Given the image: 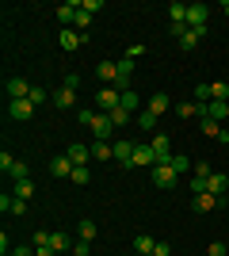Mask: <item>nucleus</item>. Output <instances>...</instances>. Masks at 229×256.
<instances>
[{"label": "nucleus", "instance_id": "nucleus-10", "mask_svg": "<svg viewBox=\"0 0 229 256\" xmlns=\"http://www.w3.org/2000/svg\"><path fill=\"white\" fill-rule=\"evenodd\" d=\"M218 206H226V203H222V199H218V195H191V210H195V214H210V210H218Z\"/></svg>", "mask_w": 229, "mask_h": 256}, {"label": "nucleus", "instance_id": "nucleus-37", "mask_svg": "<svg viewBox=\"0 0 229 256\" xmlns=\"http://www.w3.org/2000/svg\"><path fill=\"white\" fill-rule=\"evenodd\" d=\"M27 100H31V104H34V107H38V104H46V100H50V96H46V88H38V84H31V96H27Z\"/></svg>", "mask_w": 229, "mask_h": 256}, {"label": "nucleus", "instance_id": "nucleus-44", "mask_svg": "<svg viewBox=\"0 0 229 256\" xmlns=\"http://www.w3.org/2000/svg\"><path fill=\"white\" fill-rule=\"evenodd\" d=\"M88 252H92V241H76L73 245V256H88Z\"/></svg>", "mask_w": 229, "mask_h": 256}, {"label": "nucleus", "instance_id": "nucleus-56", "mask_svg": "<svg viewBox=\"0 0 229 256\" xmlns=\"http://www.w3.org/2000/svg\"><path fill=\"white\" fill-rule=\"evenodd\" d=\"M226 176H229V172H226Z\"/></svg>", "mask_w": 229, "mask_h": 256}, {"label": "nucleus", "instance_id": "nucleus-50", "mask_svg": "<svg viewBox=\"0 0 229 256\" xmlns=\"http://www.w3.org/2000/svg\"><path fill=\"white\" fill-rule=\"evenodd\" d=\"M76 84H80V73H65V88H73V92H76Z\"/></svg>", "mask_w": 229, "mask_h": 256}, {"label": "nucleus", "instance_id": "nucleus-24", "mask_svg": "<svg viewBox=\"0 0 229 256\" xmlns=\"http://www.w3.org/2000/svg\"><path fill=\"white\" fill-rule=\"evenodd\" d=\"M168 20L172 23H187V4L184 0H172V4H168Z\"/></svg>", "mask_w": 229, "mask_h": 256}, {"label": "nucleus", "instance_id": "nucleus-22", "mask_svg": "<svg viewBox=\"0 0 229 256\" xmlns=\"http://www.w3.org/2000/svg\"><path fill=\"white\" fill-rule=\"evenodd\" d=\"M153 245H157V237H149V234H138V237H134V252H138V256H149Z\"/></svg>", "mask_w": 229, "mask_h": 256}, {"label": "nucleus", "instance_id": "nucleus-8", "mask_svg": "<svg viewBox=\"0 0 229 256\" xmlns=\"http://www.w3.org/2000/svg\"><path fill=\"white\" fill-rule=\"evenodd\" d=\"M207 20H210V4H203V0L187 4V27H207Z\"/></svg>", "mask_w": 229, "mask_h": 256}, {"label": "nucleus", "instance_id": "nucleus-34", "mask_svg": "<svg viewBox=\"0 0 229 256\" xmlns=\"http://www.w3.org/2000/svg\"><path fill=\"white\" fill-rule=\"evenodd\" d=\"M76 230H80V241H96V222H92V218H84Z\"/></svg>", "mask_w": 229, "mask_h": 256}, {"label": "nucleus", "instance_id": "nucleus-43", "mask_svg": "<svg viewBox=\"0 0 229 256\" xmlns=\"http://www.w3.org/2000/svg\"><path fill=\"white\" fill-rule=\"evenodd\" d=\"M172 252V245H168V241H157V245H153V252L149 256H168Z\"/></svg>", "mask_w": 229, "mask_h": 256}, {"label": "nucleus", "instance_id": "nucleus-36", "mask_svg": "<svg viewBox=\"0 0 229 256\" xmlns=\"http://www.w3.org/2000/svg\"><path fill=\"white\" fill-rule=\"evenodd\" d=\"M88 23H92V16H88V12H76V23H73V31L88 34Z\"/></svg>", "mask_w": 229, "mask_h": 256}, {"label": "nucleus", "instance_id": "nucleus-35", "mask_svg": "<svg viewBox=\"0 0 229 256\" xmlns=\"http://www.w3.org/2000/svg\"><path fill=\"white\" fill-rule=\"evenodd\" d=\"M134 118H138V126H142V130H157V115H149V111H138Z\"/></svg>", "mask_w": 229, "mask_h": 256}, {"label": "nucleus", "instance_id": "nucleus-27", "mask_svg": "<svg viewBox=\"0 0 229 256\" xmlns=\"http://www.w3.org/2000/svg\"><path fill=\"white\" fill-rule=\"evenodd\" d=\"M176 115H180V118H199V115H203V104H191V100H187V104L176 107Z\"/></svg>", "mask_w": 229, "mask_h": 256}, {"label": "nucleus", "instance_id": "nucleus-45", "mask_svg": "<svg viewBox=\"0 0 229 256\" xmlns=\"http://www.w3.org/2000/svg\"><path fill=\"white\" fill-rule=\"evenodd\" d=\"M207 256H226V245H222V241H210V245H207Z\"/></svg>", "mask_w": 229, "mask_h": 256}, {"label": "nucleus", "instance_id": "nucleus-3", "mask_svg": "<svg viewBox=\"0 0 229 256\" xmlns=\"http://www.w3.org/2000/svg\"><path fill=\"white\" fill-rule=\"evenodd\" d=\"M119 100H122V92H119L115 84H107V88H99V92H96V104H99V111H103V115H111V111L119 107Z\"/></svg>", "mask_w": 229, "mask_h": 256}, {"label": "nucleus", "instance_id": "nucleus-40", "mask_svg": "<svg viewBox=\"0 0 229 256\" xmlns=\"http://www.w3.org/2000/svg\"><path fill=\"white\" fill-rule=\"evenodd\" d=\"M50 237H54V234H50V230H38V234H34V248L50 245Z\"/></svg>", "mask_w": 229, "mask_h": 256}, {"label": "nucleus", "instance_id": "nucleus-20", "mask_svg": "<svg viewBox=\"0 0 229 256\" xmlns=\"http://www.w3.org/2000/svg\"><path fill=\"white\" fill-rule=\"evenodd\" d=\"M92 160H99V164L115 160V146L111 142H92Z\"/></svg>", "mask_w": 229, "mask_h": 256}, {"label": "nucleus", "instance_id": "nucleus-49", "mask_svg": "<svg viewBox=\"0 0 229 256\" xmlns=\"http://www.w3.org/2000/svg\"><path fill=\"white\" fill-rule=\"evenodd\" d=\"M11 164H15V157H11V153H8V150H4V153H0V168L8 172V168H11Z\"/></svg>", "mask_w": 229, "mask_h": 256}, {"label": "nucleus", "instance_id": "nucleus-29", "mask_svg": "<svg viewBox=\"0 0 229 256\" xmlns=\"http://www.w3.org/2000/svg\"><path fill=\"white\" fill-rule=\"evenodd\" d=\"M99 80H107V84H115V76H119V69H115V62H99Z\"/></svg>", "mask_w": 229, "mask_h": 256}, {"label": "nucleus", "instance_id": "nucleus-16", "mask_svg": "<svg viewBox=\"0 0 229 256\" xmlns=\"http://www.w3.org/2000/svg\"><path fill=\"white\" fill-rule=\"evenodd\" d=\"M31 96V84L23 76H8V100H27Z\"/></svg>", "mask_w": 229, "mask_h": 256}, {"label": "nucleus", "instance_id": "nucleus-21", "mask_svg": "<svg viewBox=\"0 0 229 256\" xmlns=\"http://www.w3.org/2000/svg\"><path fill=\"white\" fill-rule=\"evenodd\" d=\"M168 104H172V100L164 96V92H157V96H149V100H145V111H149V115H157V118H161L164 111H168Z\"/></svg>", "mask_w": 229, "mask_h": 256}, {"label": "nucleus", "instance_id": "nucleus-5", "mask_svg": "<svg viewBox=\"0 0 229 256\" xmlns=\"http://www.w3.org/2000/svg\"><path fill=\"white\" fill-rule=\"evenodd\" d=\"M46 168H50V176H54V180H69L76 164L65 157V153H57V157H50V164H46Z\"/></svg>", "mask_w": 229, "mask_h": 256}, {"label": "nucleus", "instance_id": "nucleus-9", "mask_svg": "<svg viewBox=\"0 0 229 256\" xmlns=\"http://www.w3.org/2000/svg\"><path fill=\"white\" fill-rule=\"evenodd\" d=\"M149 146H153V153H157V164H168V160L176 157V153H172V142H168V134H153Z\"/></svg>", "mask_w": 229, "mask_h": 256}, {"label": "nucleus", "instance_id": "nucleus-14", "mask_svg": "<svg viewBox=\"0 0 229 256\" xmlns=\"http://www.w3.org/2000/svg\"><path fill=\"white\" fill-rule=\"evenodd\" d=\"M50 104H54L57 111H69V107L76 104V92H73V88H65V84H61V88L54 92V96H50Z\"/></svg>", "mask_w": 229, "mask_h": 256}, {"label": "nucleus", "instance_id": "nucleus-4", "mask_svg": "<svg viewBox=\"0 0 229 256\" xmlns=\"http://www.w3.org/2000/svg\"><path fill=\"white\" fill-rule=\"evenodd\" d=\"M88 42V34H80V31H73V27H65V31L57 34V46H61V50L65 54H76L80 50V46Z\"/></svg>", "mask_w": 229, "mask_h": 256}, {"label": "nucleus", "instance_id": "nucleus-23", "mask_svg": "<svg viewBox=\"0 0 229 256\" xmlns=\"http://www.w3.org/2000/svg\"><path fill=\"white\" fill-rule=\"evenodd\" d=\"M168 164H172V172H176V176H184V172H195V164H191V157H184V153H176V157L168 160Z\"/></svg>", "mask_w": 229, "mask_h": 256}, {"label": "nucleus", "instance_id": "nucleus-15", "mask_svg": "<svg viewBox=\"0 0 229 256\" xmlns=\"http://www.w3.org/2000/svg\"><path fill=\"white\" fill-rule=\"evenodd\" d=\"M226 115H229V104H218V100H210V104H203V115H199V118H210V122H222Z\"/></svg>", "mask_w": 229, "mask_h": 256}, {"label": "nucleus", "instance_id": "nucleus-48", "mask_svg": "<svg viewBox=\"0 0 229 256\" xmlns=\"http://www.w3.org/2000/svg\"><path fill=\"white\" fill-rule=\"evenodd\" d=\"M142 54H145V46H142V42H130V50H126V58H134V62H138Z\"/></svg>", "mask_w": 229, "mask_h": 256}, {"label": "nucleus", "instance_id": "nucleus-54", "mask_svg": "<svg viewBox=\"0 0 229 256\" xmlns=\"http://www.w3.org/2000/svg\"><path fill=\"white\" fill-rule=\"evenodd\" d=\"M222 12H226V20H229V0H226V4H222Z\"/></svg>", "mask_w": 229, "mask_h": 256}, {"label": "nucleus", "instance_id": "nucleus-46", "mask_svg": "<svg viewBox=\"0 0 229 256\" xmlns=\"http://www.w3.org/2000/svg\"><path fill=\"white\" fill-rule=\"evenodd\" d=\"M99 8H103L99 0H80V12H88V16H92V12H99Z\"/></svg>", "mask_w": 229, "mask_h": 256}, {"label": "nucleus", "instance_id": "nucleus-55", "mask_svg": "<svg viewBox=\"0 0 229 256\" xmlns=\"http://www.w3.org/2000/svg\"><path fill=\"white\" fill-rule=\"evenodd\" d=\"M226 122H229V115H226Z\"/></svg>", "mask_w": 229, "mask_h": 256}, {"label": "nucleus", "instance_id": "nucleus-51", "mask_svg": "<svg viewBox=\"0 0 229 256\" xmlns=\"http://www.w3.org/2000/svg\"><path fill=\"white\" fill-rule=\"evenodd\" d=\"M11 256H34V245H19V248H11Z\"/></svg>", "mask_w": 229, "mask_h": 256}, {"label": "nucleus", "instance_id": "nucleus-28", "mask_svg": "<svg viewBox=\"0 0 229 256\" xmlns=\"http://www.w3.org/2000/svg\"><path fill=\"white\" fill-rule=\"evenodd\" d=\"M8 176L11 180H31V164H27V160H15V164L8 168Z\"/></svg>", "mask_w": 229, "mask_h": 256}, {"label": "nucleus", "instance_id": "nucleus-33", "mask_svg": "<svg viewBox=\"0 0 229 256\" xmlns=\"http://www.w3.org/2000/svg\"><path fill=\"white\" fill-rule=\"evenodd\" d=\"M111 122H115V130H122L130 122V111H126V107H115V111H111Z\"/></svg>", "mask_w": 229, "mask_h": 256}, {"label": "nucleus", "instance_id": "nucleus-53", "mask_svg": "<svg viewBox=\"0 0 229 256\" xmlns=\"http://www.w3.org/2000/svg\"><path fill=\"white\" fill-rule=\"evenodd\" d=\"M34 256H57V252H54L50 245H42V248H34Z\"/></svg>", "mask_w": 229, "mask_h": 256}, {"label": "nucleus", "instance_id": "nucleus-7", "mask_svg": "<svg viewBox=\"0 0 229 256\" xmlns=\"http://www.w3.org/2000/svg\"><path fill=\"white\" fill-rule=\"evenodd\" d=\"M31 115H34L31 100H8V118H11V122H27Z\"/></svg>", "mask_w": 229, "mask_h": 256}, {"label": "nucleus", "instance_id": "nucleus-18", "mask_svg": "<svg viewBox=\"0 0 229 256\" xmlns=\"http://www.w3.org/2000/svg\"><path fill=\"white\" fill-rule=\"evenodd\" d=\"M199 122H203V134H207V138L229 146V130H222V122H210V118H199Z\"/></svg>", "mask_w": 229, "mask_h": 256}, {"label": "nucleus", "instance_id": "nucleus-31", "mask_svg": "<svg viewBox=\"0 0 229 256\" xmlns=\"http://www.w3.org/2000/svg\"><path fill=\"white\" fill-rule=\"evenodd\" d=\"M11 195H15V199H31V195H34V184L31 180H15V192H11Z\"/></svg>", "mask_w": 229, "mask_h": 256}, {"label": "nucleus", "instance_id": "nucleus-25", "mask_svg": "<svg viewBox=\"0 0 229 256\" xmlns=\"http://www.w3.org/2000/svg\"><path fill=\"white\" fill-rule=\"evenodd\" d=\"M69 180H73L76 188H88V184H92V168H88V164H76V168H73V176H69Z\"/></svg>", "mask_w": 229, "mask_h": 256}, {"label": "nucleus", "instance_id": "nucleus-32", "mask_svg": "<svg viewBox=\"0 0 229 256\" xmlns=\"http://www.w3.org/2000/svg\"><path fill=\"white\" fill-rule=\"evenodd\" d=\"M50 248H54L57 256L69 252V234H54V237H50Z\"/></svg>", "mask_w": 229, "mask_h": 256}, {"label": "nucleus", "instance_id": "nucleus-42", "mask_svg": "<svg viewBox=\"0 0 229 256\" xmlns=\"http://www.w3.org/2000/svg\"><path fill=\"white\" fill-rule=\"evenodd\" d=\"M195 100H199V104H210V84H199L195 88Z\"/></svg>", "mask_w": 229, "mask_h": 256}, {"label": "nucleus", "instance_id": "nucleus-30", "mask_svg": "<svg viewBox=\"0 0 229 256\" xmlns=\"http://www.w3.org/2000/svg\"><path fill=\"white\" fill-rule=\"evenodd\" d=\"M210 100H218V104H229V84H226V80L210 84Z\"/></svg>", "mask_w": 229, "mask_h": 256}, {"label": "nucleus", "instance_id": "nucleus-6", "mask_svg": "<svg viewBox=\"0 0 229 256\" xmlns=\"http://www.w3.org/2000/svg\"><path fill=\"white\" fill-rule=\"evenodd\" d=\"M149 176H153V184H157V188H164V192H168V188H176V180H180V176L172 172V164H153Z\"/></svg>", "mask_w": 229, "mask_h": 256}, {"label": "nucleus", "instance_id": "nucleus-17", "mask_svg": "<svg viewBox=\"0 0 229 256\" xmlns=\"http://www.w3.org/2000/svg\"><path fill=\"white\" fill-rule=\"evenodd\" d=\"M134 164H157V153H153V146L149 142H138V146H134Z\"/></svg>", "mask_w": 229, "mask_h": 256}, {"label": "nucleus", "instance_id": "nucleus-1", "mask_svg": "<svg viewBox=\"0 0 229 256\" xmlns=\"http://www.w3.org/2000/svg\"><path fill=\"white\" fill-rule=\"evenodd\" d=\"M92 134H96V142H115V134H119V130H115V122H111V115H103V111H96V118H92Z\"/></svg>", "mask_w": 229, "mask_h": 256}, {"label": "nucleus", "instance_id": "nucleus-11", "mask_svg": "<svg viewBox=\"0 0 229 256\" xmlns=\"http://www.w3.org/2000/svg\"><path fill=\"white\" fill-rule=\"evenodd\" d=\"M207 192H210V195H218L222 203H226V192H229V176H226V172H210V176H207Z\"/></svg>", "mask_w": 229, "mask_h": 256}, {"label": "nucleus", "instance_id": "nucleus-47", "mask_svg": "<svg viewBox=\"0 0 229 256\" xmlns=\"http://www.w3.org/2000/svg\"><path fill=\"white\" fill-rule=\"evenodd\" d=\"M210 172H214V168H210V164H207V160H195V176H203V180H207V176H210Z\"/></svg>", "mask_w": 229, "mask_h": 256}, {"label": "nucleus", "instance_id": "nucleus-39", "mask_svg": "<svg viewBox=\"0 0 229 256\" xmlns=\"http://www.w3.org/2000/svg\"><path fill=\"white\" fill-rule=\"evenodd\" d=\"M92 118H96V111H88V107L76 111V122H80V126H92Z\"/></svg>", "mask_w": 229, "mask_h": 256}, {"label": "nucleus", "instance_id": "nucleus-38", "mask_svg": "<svg viewBox=\"0 0 229 256\" xmlns=\"http://www.w3.org/2000/svg\"><path fill=\"white\" fill-rule=\"evenodd\" d=\"M191 195H207V180L195 176V172H191Z\"/></svg>", "mask_w": 229, "mask_h": 256}, {"label": "nucleus", "instance_id": "nucleus-41", "mask_svg": "<svg viewBox=\"0 0 229 256\" xmlns=\"http://www.w3.org/2000/svg\"><path fill=\"white\" fill-rule=\"evenodd\" d=\"M168 34H172V38H184V34H187V23H168Z\"/></svg>", "mask_w": 229, "mask_h": 256}, {"label": "nucleus", "instance_id": "nucleus-26", "mask_svg": "<svg viewBox=\"0 0 229 256\" xmlns=\"http://www.w3.org/2000/svg\"><path fill=\"white\" fill-rule=\"evenodd\" d=\"M119 107H126V111H130V115H138V107H142V96H138V92H122V100H119Z\"/></svg>", "mask_w": 229, "mask_h": 256}, {"label": "nucleus", "instance_id": "nucleus-13", "mask_svg": "<svg viewBox=\"0 0 229 256\" xmlns=\"http://www.w3.org/2000/svg\"><path fill=\"white\" fill-rule=\"evenodd\" d=\"M207 34H210V23H207V27H187V34L180 38V50H195L199 38H207Z\"/></svg>", "mask_w": 229, "mask_h": 256}, {"label": "nucleus", "instance_id": "nucleus-2", "mask_svg": "<svg viewBox=\"0 0 229 256\" xmlns=\"http://www.w3.org/2000/svg\"><path fill=\"white\" fill-rule=\"evenodd\" d=\"M111 146H115V164H122V168H134V146H138V142H130V138H115Z\"/></svg>", "mask_w": 229, "mask_h": 256}, {"label": "nucleus", "instance_id": "nucleus-19", "mask_svg": "<svg viewBox=\"0 0 229 256\" xmlns=\"http://www.w3.org/2000/svg\"><path fill=\"white\" fill-rule=\"evenodd\" d=\"M65 157L73 160V164H88V160H92V146H84V142H73Z\"/></svg>", "mask_w": 229, "mask_h": 256}, {"label": "nucleus", "instance_id": "nucleus-52", "mask_svg": "<svg viewBox=\"0 0 229 256\" xmlns=\"http://www.w3.org/2000/svg\"><path fill=\"white\" fill-rule=\"evenodd\" d=\"M11 214H27V199H15V203H11Z\"/></svg>", "mask_w": 229, "mask_h": 256}, {"label": "nucleus", "instance_id": "nucleus-12", "mask_svg": "<svg viewBox=\"0 0 229 256\" xmlns=\"http://www.w3.org/2000/svg\"><path fill=\"white\" fill-rule=\"evenodd\" d=\"M76 12H80V0H69V4H61V8H57V23H61V31L76 23Z\"/></svg>", "mask_w": 229, "mask_h": 256}]
</instances>
